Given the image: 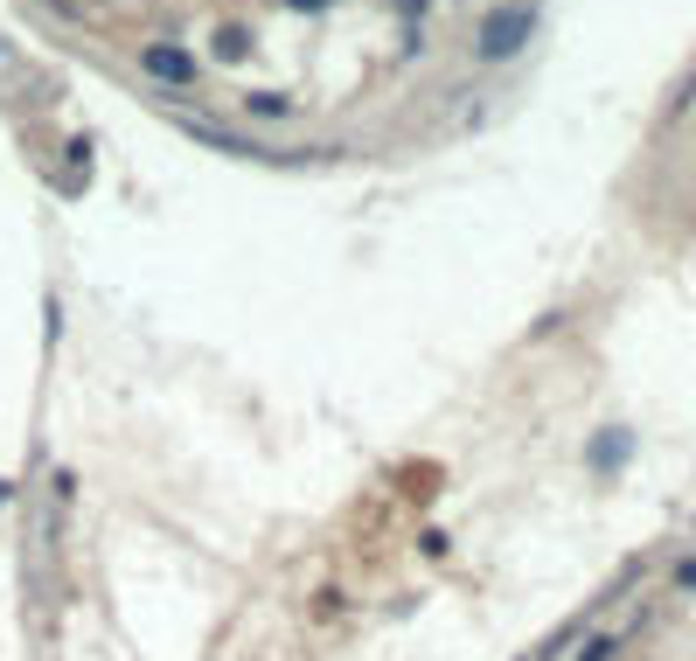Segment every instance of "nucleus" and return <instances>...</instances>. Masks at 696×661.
Returning <instances> with one entry per match:
<instances>
[{"instance_id": "f257e3e1", "label": "nucleus", "mask_w": 696, "mask_h": 661, "mask_svg": "<svg viewBox=\"0 0 696 661\" xmlns=\"http://www.w3.org/2000/svg\"><path fill=\"white\" fill-rule=\"evenodd\" d=\"M530 35H536V0H502V8H487V22L474 28V56L481 63H509V56H522Z\"/></svg>"}, {"instance_id": "f03ea898", "label": "nucleus", "mask_w": 696, "mask_h": 661, "mask_svg": "<svg viewBox=\"0 0 696 661\" xmlns=\"http://www.w3.org/2000/svg\"><path fill=\"white\" fill-rule=\"evenodd\" d=\"M140 70L154 84H167V91H188L202 78V63H196V49H181V43H140Z\"/></svg>"}, {"instance_id": "7ed1b4c3", "label": "nucleus", "mask_w": 696, "mask_h": 661, "mask_svg": "<svg viewBox=\"0 0 696 661\" xmlns=\"http://www.w3.org/2000/svg\"><path fill=\"white\" fill-rule=\"evenodd\" d=\"M627 452H634L627 425H606V432L592 439V452H586V460H592V474H613V467H627Z\"/></svg>"}, {"instance_id": "20e7f679", "label": "nucleus", "mask_w": 696, "mask_h": 661, "mask_svg": "<svg viewBox=\"0 0 696 661\" xmlns=\"http://www.w3.org/2000/svg\"><path fill=\"white\" fill-rule=\"evenodd\" d=\"M244 119H258V126L293 119V98H286V91H244Z\"/></svg>"}, {"instance_id": "39448f33", "label": "nucleus", "mask_w": 696, "mask_h": 661, "mask_svg": "<svg viewBox=\"0 0 696 661\" xmlns=\"http://www.w3.org/2000/svg\"><path fill=\"white\" fill-rule=\"evenodd\" d=\"M244 56H251V28H244V22H223V28H216V63H244Z\"/></svg>"}, {"instance_id": "423d86ee", "label": "nucleus", "mask_w": 696, "mask_h": 661, "mask_svg": "<svg viewBox=\"0 0 696 661\" xmlns=\"http://www.w3.org/2000/svg\"><path fill=\"white\" fill-rule=\"evenodd\" d=\"M49 495L70 508V495H78V474H70V467H56V474H49Z\"/></svg>"}, {"instance_id": "0eeeda50", "label": "nucleus", "mask_w": 696, "mask_h": 661, "mask_svg": "<svg viewBox=\"0 0 696 661\" xmlns=\"http://www.w3.org/2000/svg\"><path fill=\"white\" fill-rule=\"evenodd\" d=\"M613 648H620V640L599 634V640H586V654H578V661H613Z\"/></svg>"}, {"instance_id": "6e6552de", "label": "nucleus", "mask_w": 696, "mask_h": 661, "mask_svg": "<svg viewBox=\"0 0 696 661\" xmlns=\"http://www.w3.org/2000/svg\"><path fill=\"white\" fill-rule=\"evenodd\" d=\"M286 8H293V14H328L334 0H286Z\"/></svg>"}, {"instance_id": "1a4fd4ad", "label": "nucleus", "mask_w": 696, "mask_h": 661, "mask_svg": "<svg viewBox=\"0 0 696 661\" xmlns=\"http://www.w3.org/2000/svg\"><path fill=\"white\" fill-rule=\"evenodd\" d=\"M675 585H696V557H689V564H675Z\"/></svg>"}, {"instance_id": "9d476101", "label": "nucleus", "mask_w": 696, "mask_h": 661, "mask_svg": "<svg viewBox=\"0 0 696 661\" xmlns=\"http://www.w3.org/2000/svg\"><path fill=\"white\" fill-rule=\"evenodd\" d=\"M398 8H404V14H411V22H418V14H425V8H432V0H398Z\"/></svg>"}, {"instance_id": "9b49d317", "label": "nucleus", "mask_w": 696, "mask_h": 661, "mask_svg": "<svg viewBox=\"0 0 696 661\" xmlns=\"http://www.w3.org/2000/svg\"><path fill=\"white\" fill-rule=\"evenodd\" d=\"M0 501H14V481H0Z\"/></svg>"}]
</instances>
